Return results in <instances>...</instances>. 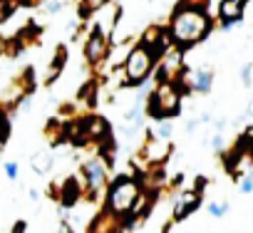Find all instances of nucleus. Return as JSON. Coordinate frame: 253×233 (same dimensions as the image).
<instances>
[{
  "label": "nucleus",
  "instance_id": "f257e3e1",
  "mask_svg": "<svg viewBox=\"0 0 253 233\" xmlns=\"http://www.w3.org/2000/svg\"><path fill=\"white\" fill-rule=\"evenodd\" d=\"M209 0H179L171 18H169V33L174 40V47L186 52L194 45L204 42L206 35L213 30V20L206 13Z\"/></svg>",
  "mask_w": 253,
  "mask_h": 233
},
{
  "label": "nucleus",
  "instance_id": "f03ea898",
  "mask_svg": "<svg viewBox=\"0 0 253 233\" xmlns=\"http://www.w3.org/2000/svg\"><path fill=\"white\" fill-rule=\"evenodd\" d=\"M181 99L184 94L174 82H159L144 97V114L154 122H167V119L174 122L181 114Z\"/></svg>",
  "mask_w": 253,
  "mask_h": 233
},
{
  "label": "nucleus",
  "instance_id": "7ed1b4c3",
  "mask_svg": "<svg viewBox=\"0 0 253 233\" xmlns=\"http://www.w3.org/2000/svg\"><path fill=\"white\" fill-rule=\"evenodd\" d=\"M122 67H124V87L139 89L142 84H147L152 79V70L157 67V62L149 55V50L142 42H137L129 52H126Z\"/></svg>",
  "mask_w": 253,
  "mask_h": 233
},
{
  "label": "nucleus",
  "instance_id": "20e7f679",
  "mask_svg": "<svg viewBox=\"0 0 253 233\" xmlns=\"http://www.w3.org/2000/svg\"><path fill=\"white\" fill-rule=\"evenodd\" d=\"M80 179L84 184V196L82 198L94 203V201H99V196L104 194V189L109 184V169L99 156H92L80 166Z\"/></svg>",
  "mask_w": 253,
  "mask_h": 233
},
{
  "label": "nucleus",
  "instance_id": "39448f33",
  "mask_svg": "<svg viewBox=\"0 0 253 233\" xmlns=\"http://www.w3.org/2000/svg\"><path fill=\"white\" fill-rule=\"evenodd\" d=\"M204 186H206V179L199 176L194 189H184V191L176 194V198H174V211H171V221H174V223H179V221L194 216V213L201 208V203H204Z\"/></svg>",
  "mask_w": 253,
  "mask_h": 233
},
{
  "label": "nucleus",
  "instance_id": "423d86ee",
  "mask_svg": "<svg viewBox=\"0 0 253 233\" xmlns=\"http://www.w3.org/2000/svg\"><path fill=\"white\" fill-rule=\"evenodd\" d=\"M109 47H112L109 35L99 25H94L89 30V35H87V42H84V60H87V65L92 70H99L104 65V60L109 57Z\"/></svg>",
  "mask_w": 253,
  "mask_h": 233
},
{
  "label": "nucleus",
  "instance_id": "0eeeda50",
  "mask_svg": "<svg viewBox=\"0 0 253 233\" xmlns=\"http://www.w3.org/2000/svg\"><path fill=\"white\" fill-rule=\"evenodd\" d=\"M139 42L149 50V55L154 57V62H159L174 47V40H171V33H169L167 25H149L144 30V35H142Z\"/></svg>",
  "mask_w": 253,
  "mask_h": 233
},
{
  "label": "nucleus",
  "instance_id": "6e6552de",
  "mask_svg": "<svg viewBox=\"0 0 253 233\" xmlns=\"http://www.w3.org/2000/svg\"><path fill=\"white\" fill-rule=\"evenodd\" d=\"M171 152H174V144H171V142H159V139H154V137L149 134V129H147L144 147L139 149V159H142L147 166H162V164L169 159Z\"/></svg>",
  "mask_w": 253,
  "mask_h": 233
},
{
  "label": "nucleus",
  "instance_id": "1a4fd4ad",
  "mask_svg": "<svg viewBox=\"0 0 253 233\" xmlns=\"http://www.w3.org/2000/svg\"><path fill=\"white\" fill-rule=\"evenodd\" d=\"M82 122H84L87 134H89V142H92L94 147H99V144L114 139V137H112V124L104 119L102 114H87V116H82Z\"/></svg>",
  "mask_w": 253,
  "mask_h": 233
},
{
  "label": "nucleus",
  "instance_id": "9d476101",
  "mask_svg": "<svg viewBox=\"0 0 253 233\" xmlns=\"http://www.w3.org/2000/svg\"><path fill=\"white\" fill-rule=\"evenodd\" d=\"M243 10H246L243 0H221L218 3V25L223 30H231L233 25H238L243 20Z\"/></svg>",
  "mask_w": 253,
  "mask_h": 233
},
{
  "label": "nucleus",
  "instance_id": "9b49d317",
  "mask_svg": "<svg viewBox=\"0 0 253 233\" xmlns=\"http://www.w3.org/2000/svg\"><path fill=\"white\" fill-rule=\"evenodd\" d=\"M87 233H124V221L109 213L107 208H102L87 226Z\"/></svg>",
  "mask_w": 253,
  "mask_h": 233
},
{
  "label": "nucleus",
  "instance_id": "f8f14e48",
  "mask_svg": "<svg viewBox=\"0 0 253 233\" xmlns=\"http://www.w3.org/2000/svg\"><path fill=\"white\" fill-rule=\"evenodd\" d=\"M40 35H42V28L35 25V23H28L23 30H18L15 40H10L8 55L13 57V55H18L20 50H25V47H30V45H38V42H40Z\"/></svg>",
  "mask_w": 253,
  "mask_h": 233
},
{
  "label": "nucleus",
  "instance_id": "ddd939ff",
  "mask_svg": "<svg viewBox=\"0 0 253 233\" xmlns=\"http://www.w3.org/2000/svg\"><path fill=\"white\" fill-rule=\"evenodd\" d=\"M82 196H84V184H82L80 176H67L60 184V203H62V208H75Z\"/></svg>",
  "mask_w": 253,
  "mask_h": 233
},
{
  "label": "nucleus",
  "instance_id": "4468645a",
  "mask_svg": "<svg viewBox=\"0 0 253 233\" xmlns=\"http://www.w3.org/2000/svg\"><path fill=\"white\" fill-rule=\"evenodd\" d=\"M213 87V70L211 67H199L194 72H186V89L196 94H209Z\"/></svg>",
  "mask_w": 253,
  "mask_h": 233
},
{
  "label": "nucleus",
  "instance_id": "2eb2a0df",
  "mask_svg": "<svg viewBox=\"0 0 253 233\" xmlns=\"http://www.w3.org/2000/svg\"><path fill=\"white\" fill-rule=\"evenodd\" d=\"M65 65H67V45H57V47H55V55H52V60H50V65H47V72H45V84H47V87L60 79Z\"/></svg>",
  "mask_w": 253,
  "mask_h": 233
},
{
  "label": "nucleus",
  "instance_id": "dca6fc26",
  "mask_svg": "<svg viewBox=\"0 0 253 233\" xmlns=\"http://www.w3.org/2000/svg\"><path fill=\"white\" fill-rule=\"evenodd\" d=\"M45 137L52 147H60L67 142V122H60V119H50L47 127H45Z\"/></svg>",
  "mask_w": 253,
  "mask_h": 233
},
{
  "label": "nucleus",
  "instance_id": "f3484780",
  "mask_svg": "<svg viewBox=\"0 0 253 233\" xmlns=\"http://www.w3.org/2000/svg\"><path fill=\"white\" fill-rule=\"evenodd\" d=\"M30 166H33V171H35V174L45 176V174H50V171H52V166H55V156H52L50 152H45V149H42V152L33 154Z\"/></svg>",
  "mask_w": 253,
  "mask_h": 233
},
{
  "label": "nucleus",
  "instance_id": "a211bd4d",
  "mask_svg": "<svg viewBox=\"0 0 253 233\" xmlns=\"http://www.w3.org/2000/svg\"><path fill=\"white\" fill-rule=\"evenodd\" d=\"M97 92H99V84H97V79H87V82L80 87V92H77V102L92 109V107L97 104Z\"/></svg>",
  "mask_w": 253,
  "mask_h": 233
},
{
  "label": "nucleus",
  "instance_id": "6ab92c4d",
  "mask_svg": "<svg viewBox=\"0 0 253 233\" xmlns=\"http://www.w3.org/2000/svg\"><path fill=\"white\" fill-rule=\"evenodd\" d=\"M112 0H80V8H77V13H80V20H89V15H94V13H99L104 5H109Z\"/></svg>",
  "mask_w": 253,
  "mask_h": 233
},
{
  "label": "nucleus",
  "instance_id": "aec40b11",
  "mask_svg": "<svg viewBox=\"0 0 253 233\" xmlns=\"http://www.w3.org/2000/svg\"><path fill=\"white\" fill-rule=\"evenodd\" d=\"M149 134H152L154 139H159V142H171V137H174V122H171V119H167V122H154V127L149 129Z\"/></svg>",
  "mask_w": 253,
  "mask_h": 233
},
{
  "label": "nucleus",
  "instance_id": "412c9836",
  "mask_svg": "<svg viewBox=\"0 0 253 233\" xmlns=\"http://www.w3.org/2000/svg\"><path fill=\"white\" fill-rule=\"evenodd\" d=\"M18 8H20V0H0V25L8 23Z\"/></svg>",
  "mask_w": 253,
  "mask_h": 233
},
{
  "label": "nucleus",
  "instance_id": "4be33fe9",
  "mask_svg": "<svg viewBox=\"0 0 253 233\" xmlns=\"http://www.w3.org/2000/svg\"><path fill=\"white\" fill-rule=\"evenodd\" d=\"M10 114H5L3 109H0V149H3L10 139V119H8Z\"/></svg>",
  "mask_w": 253,
  "mask_h": 233
},
{
  "label": "nucleus",
  "instance_id": "5701e85b",
  "mask_svg": "<svg viewBox=\"0 0 253 233\" xmlns=\"http://www.w3.org/2000/svg\"><path fill=\"white\" fill-rule=\"evenodd\" d=\"M206 211H209V216H213V218H223V216L228 213V201H209V203H206Z\"/></svg>",
  "mask_w": 253,
  "mask_h": 233
},
{
  "label": "nucleus",
  "instance_id": "b1692460",
  "mask_svg": "<svg viewBox=\"0 0 253 233\" xmlns=\"http://www.w3.org/2000/svg\"><path fill=\"white\" fill-rule=\"evenodd\" d=\"M236 184H238V191H241V194H253V169L243 171V174L236 179Z\"/></svg>",
  "mask_w": 253,
  "mask_h": 233
},
{
  "label": "nucleus",
  "instance_id": "393cba45",
  "mask_svg": "<svg viewBox=\"0 0 253 233\" xmlns=\"http://www.w3.org/2000/svg\"><path fill=\"white\" fill-rule=\"evenodd\" d=\"M241 82H243V87H251V82H253V62H246V65H243V70H241Z\"/></svg>",
  "mask_w": 253,
  "mask_h": 233
},
{
  "label": "nucleus",
  "instance_id": "a878e982",
  "mask_svg": "<svg viewBox=\"0 0 253 233\" xmlns=\"http://www.w3.org/2000/svg\"><path fill=\"white\" fill-rule=\"evenodd\" d=\"M18 174H20L18 161H5V176H8L10 181H15V179H18Z\"/></svg>",
  "mask_w": 253,
  "mask_h": 233
},
{
  "label": "nucleus",
  "instance_id": "bb28decb",
  "mask_svg": "<svg viewBox=\"0 0 253 233\" xmlns=\"http://www.w3.org/2000/svg\"><path fill=\"white\" fill-rule=\"evenodd\" d=\"M62 5H65V0H47V3H45V10H47V13H60Z\"/></svg>",
  "mask_w": 253,
  "mask_h": 233
},
{
  "label": "nucleus",
  "instance_id": "cd10ccee",
  "mask_svg": "<svg viewBox=\"0 0 253 233\" xmlns=\"http://www.w3.org/2000/svg\"><path fill=\"white\" fill-rule=\"evenodd\" d=\"M55 233H75V228H72V223H70L67 218H62V221L57 223V228H55Z\"/></svg>",
  "mask_w": 253,
  "mask_h": 233
},
{
  "label": "nucleus",
  "instance_id": "c85d7f7f",
  "mask_svg": "<svg viewBox=\"0 0 253 233\" xmlns=\"http://www.w3.org/2000/svg\"><path fill=\"white\" fill-rule=\"evenodd\" d=\"M47 196H50L52 201H57V203H60V184H50V189H47Z\"/></svg>",
  "mask_w": 253,
  "mask_h": 233
},
{
  "label": "nucleus",
  "instance_id": "c756f323",
  "mask_svg": "<svg viewBox=\"0 0 253 233\" xmlns=\"http://www.w3.org/2000/svg\"><path fill=\"white\" fill-rule=\"evenodd\" d=\"M25 231H28V223L25 221H15L13 228H10V233H25Z\"/></svg>",
  "mask_w": 253,
  "mask_h": 233
},
{
  "label": "nucleus",
  "instance_id": "7c9ffc66",
  "mask_svg": "<svg viewBox=\"0 0 253 233\" xmlns=\"http://www.w3.org/2000/svg\"><path fill=\"white\" fill-rule=\"evenodd\" d=\"M45 0H20V8H40Z\"/></svg>",
  "mask_w": 253,
  "mask_h": 233
},
{
  "label": "nucleus",
  "instance_id": "2f4dec72",
  "mask_svg": "<svg viewBox=\"0 0 253 233\" xmlns=\"http://www.w3.org/2000/svg\"><path fill=\"white\" fill-rule=\"evenodd\" d=\"M8 47H10V40L0 38V57H5V55H8Z\"/></svg>",
  "mask_w": 253,
  "mask_h": 233
},
{
  "label": "nucleus",
  "instance_id": "473e14b6",
  "mask_svg": "<svg viewBox=\"0 0 253 233\" xmlns=\"http://www.w3.org/2000/svg\"><path fill=\"white\" fill-rule=\"evenodd\" d=\"M38 198H40V194H38V191L33 189V191H30V201H38Z\"/></svg>",
  "mask_w": 253,
  "mask_h": 233
},
{
  "label": "nucleus",
  "instance_id": "72a5a7b5",
  "mask_svg": "<svg viewBox=\"0 0 253 233\" xmlns=\"http://www.w3.org/2000/svg\"><path fill=\"white\" fill-rule=\"evenodd\" d=\"M251 134H253V127H251Z\"/></svg>",
  "mask_w": 253,
  "mask_h": 233
},
{
  "label": "nucleus",
  "instance_id": "f704fd0d",
  "mask_svg": "<svg viewBox=\"0 0 253 233\" xmlns=\"http://www.w3.org/2000/svg\"><path fill=\"white\" fill-rule=\"evenodd\" d=\"M152 3H154V0H152Z\"/></svg>",
  "mask_w": 253,
  "mask_h": 233
}]
</instances>
